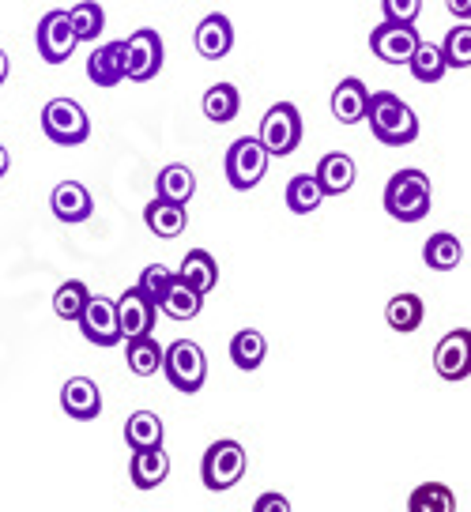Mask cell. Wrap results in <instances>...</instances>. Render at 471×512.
Instances as JSON below:
<instances>
[{
  "mask_svg": "<svg viewBox=\"0 0 471 512\" xmlns=\"http://www.w3.org/2000/svg\"><path fill=\"white\" fill-rule=\"evenodd\" d=\"M366 113H370V91H366V83L347 76L332 91V117L340 125H358V121H366Z\"/></svg>",
  "mask_w": 471,
  "mask_h": 512,
  "instance_id": "cell-17",
  "label": "cell"
},
{
  "mask_svg": "<svg viewBox=\"0 0 471 512\" xmlns=\"http://www.w3.org/2000/svg\"><path fill=\"white\" fill-rule=\"evenodd\" d=\"M407 512H456V497L445 482H423L407 497Z\"/></svg>",
  "mask_w": 471,
  "mask_h": 512,
  "instance_id": "cell-32",
  "label": "cell"
},
{
  "mask_svg": "<svg viewBox=\"0 0 471 512\" xmlns=\"http://www.w3.org/2000/svg\"><path fill=\"white\" fill-rule=\"evenodd\" d=\"M159 309H163L170 320H193V317H200V309H204V294L189 287L185 279H178V283L170 287V294L163 298Z\"/></svg>",
  "mask_w": 471,
  "mask_h": 512,
  "instance_id": "cell-33",
  "label": "cell"
},
{
  "mask_svg": "<svg viewBox=\"0 0 471 512\" xmlns=\"http://www.w3.org/2000/svg\"><path fill=\"white\" fill-rule=\"evenodd\" d=\"M42 132H46L53 144L61 147H80L87 136H91V121L83 113L80 102L72 98H53L42 110Z\"/></svg>",
  "mask_w": 471,
  "mask_h": 512,
  "instance_id": "cell-7",
  "label": "cell"
},
{
  "mask_svg": "<svg viewBox=\"0 0 471 512\" xmlns=\"http://www.w3.org/2000/svg\"><path fill=\"white\" fill-rule=\"evenodd\" d=\"M381 12L389 23H415L423 12V0H381Z\"/></svg>",
  "mask_w": 471,
  "mask_h": 512,
  "instance_id": "cell-38",
  "label": "cell"
},
{
  "mask_svg": "<svg viewBox=\"0 0 471 512\" xmlns=\"http://www.w3.org/2000/svg\"><path fill=\"white\" fill-rule=\"evenodd\" d=\"M163 418L155 415V411H136V415H129V422H125V445L132 448V452H140V448H159L163 445Z\"/></svg>",
  "mask_w": 471,
  "mask_h": 512,
  "instance_id": "cell-28",
  "label": "cell"
},
{
  "mask_svg": "<svg viewBox=\"0 0 471 512\" xmlns=\"http://www.w3.org/2000/svg\"><path fill=\"white\" fill-rule=\"evenodd\" d=\"M163 358H166V347H159V339H151V336L129 339V347H125V362H129V369L136 377L159 373V369H163Z\"/></svg>",
  "mask_w": 471,
  "mask_h": 512,
  "instance_id": "cell-30",
  "label": "cell"
},
{
  "mask_svg": "<svg viewBox=\"0 0 471 512\" xmlns=\"http://www.w3.org/2000/svg\"><path fill=\"white\" fill-rule=\"evenodd\" d=\"M196 53L204 57V61H223L234 46V27H230V19L223 12H212V16H204L196 23Z\"/></svg>",
  "mask_w": 471,
  "mask_h": 512,
  "instance_id": "cell-16",
  "label": "cell"
},
{
  "mask_svg": "<svg viewBox=\"0 0 471 512\" xmlns=\"http://www.w3.org/2000/svg\"><path fill=\"white\" fill-rule=\"evenodd\" d=\"M419 31H415V23H377L374 31H370V49H374L377 61L385 64H407L415 57V49H419Z\"/></svg>",
  "mask_w": 471,
  "mask_h": 512,
  "instance_id": "cell-10",
  "label": "cell"
},
{
  "mask_svg": "<svg viewBox=\"0 0 471 512\" xmlns=\"http://www.w3.org/2000/svg\"><path fill=\"white\" fill-rule=\"evenodd\" d=\"M445 8H449L460 23H468V19H471V0H445Z\"/></svg>",
  "mask_w": 471,
  "mask_h": 512,
  "instance_id": "cell-40",
  "label": "cell"
},
{
  "mask_svg": "<svg viewBox=\"0 0 471 512\" xmlns=\"http://www.w3.org/2000/svg\"><path fill=\"white\" fill-rule=\"evenodd\" d=\"M61 411L76 422H91L102 415V392L91 377H68L61 388Z\"/></svg>",
  "mask_w": 471,
  "mask_h": 512,
  "instance_id": "cell-15",
  "label": "cell"
},
{
  "mask_svg": "<svg viewBox=\"0 0 471 512\" xmlns=\"http://www.w3.org/2000/svg\"><path fill=\"white\" fill-rule=\"evenodd\" d=\"M445 61L449 68H471V23H456L453 31L445 34Z\"/></svg>",
  "mask_w": 471,
  "mask_h": 512,
  "instance_id": "cell-37",
  "label": "cell"
},
{
  "mask_svg": "<svg viewBox=\"0 0 471 512\" xmlns=\"http://www.w3.org/2000/svg\"><path fill=\"white\" fill-rule=\"evenodd\" d=\"M423 260H426V268H434V272H453V268H460V260H464V245H460L456 234L438 230V234H430V241L423 245Z\"/></svg>",
  "mask_w": 471,
  "mask_h": 512,
  "instance_id": "cell-25",
  "label": "cell"
},
{
  "mask_svg": "<svg viewBox=\"0 0 471 512\" xmlns=\"http://www.w3.org/2000/svg\"><path fill=\"white\" fill-rule=\"evenodd\" d=\"M268 358V339L260 336L257 328H242L230 339V362L242 369V373H253V369L264 366Z\"/></svg>",
  "mask_w": 471,
  "mask_h": 512,
  "instance_id": "cell-24",
  "label": "cell"
},
{
  "mask_svg": "<svg viewBox=\"0 0 471 512\" xmlns=\"http://www.w3.org/2000/svg\"><path fill=\"white\" fill-rule=\"evenodd\" d=\"M87 302H91L87 283H80V279H65V283L57 287V294H53V313H57L61 320H76V324H80Z\"/></svg>",
  "mask_w": 471,
  "mask_h": 512,
  "instance_id": "cell-34",
  "label": "cell"
},
{
  "mask_svg": "<svg viewBox=\"0 0 471 512\" xmlns=\"http://www.w3.org/2000/svg\"><path fill=\"white\" fill-rule=\"evenodd\" d=\"M163 373L178 392L196 396V392L204 388V381H208V358H204V351L196 347L193 339H174V343L166 347Z\"/></svg>",
  "mask_w": 471,
  "mask_h": 512,
  "instance_id": "cell-5",
  "label": "cell"
},
{
  "mask_svg": "<svg viewBox=\"0 0 471 512\" xmlns=\"http://www.w3.org/2000/svg\"><path fill=\"white\" fill-rule=\"evenodd\" d=\"M155 317H159V305L147 298L140 287H129L117 298V320H121V336L140 339L155 332Z\"/></svg>",
  "mask_w": 471,
  "mask_h": 512,
  "instance_id": "cell-13",
  "label": "cell"
},
{
  "mask_svg": "<svg viewBox=\"0 0 471 512\" xmlns=\"http://www.w3.org/2000/svg\"><path fill=\"white\" fill-rule=\"evenodd\" d=\"M163 72V38L151 27H140L125 42V76L132 83H147Z\"/></svg>",
  "mask_w": 471,
  "mask_h": 512,
  "instance_id": "cell-9",
  "label": "cell"
},
{
  "mask_svg": "<svg viewBox=\"0 0 471 512\" xmlns=\"http://www.w3.org/2000/svg\"><path fill=\"white\" fill-rule=\"evenodd\" d=\"M178 279H185L200 294H212L215 283H219V264H215V256L208 249H189L178 268Z\"/></svg>",
  "mask_w": 471,
  "mask_h": 512,
  "instance_id": "cell-22",
  "label": "cell"
},
{
  "mask_svg": "<svg viewBox=\"0 0 471 512\" xmlns=\"http://www.w3.org/2000/svg\"><path fill=\"white\" fill-rule=\"evenodd\" d=\"M196 192V174L185 166V162H170L159 170L155 177V196H163V200H174V204H189Z\"/></svg>",
  "mask_w": 471,
  "mask_h": 512,
  "instance_id": "cell-23",
  "label": "cell"
},
{
  "mask_svg": "<svg viewBox=\"0 0 471 512\" xmlns=\"http://www.w3.org/2000/svg\"><path fill=\"white\" fill-rule=\"evenodd\" d=\"M144 223L147 230L155 234V238H178L181 230H185V223H189V211H185V204H174V200H163V196H155L151 204L144 208Z\"/></svg>",
  "mask_w": 471,
  "mask_h": 512,
  "instance_id": "cell-21",
  "label": "cell"
},
{
  "mask_svg": "<svg viewBox=\"0 0 471 512\" xmlns=\"http://www.w3.org/2000/svg\"><path fill=\"white\" fill-rule=\"evenodd\" d=\"M434 369L441 381H464L471 377V332L468 328H453L438 339L434 347Z\"/></svg>",
  "mask_w": 471,
  "mask_h": 512,
  "instance_id": "cell-12",
  "label": "cell"
},
{
  "mask_svg": "<svg viewBox=\"0 0 471 512\" xmlns=\"http://www.w3.org/2000/svg\"><path fill=\"white\" fill-rule=\"evenodd\" d=\"M34 42H38V57L46 64H65L76 53V46H80V38L72 31V19L61 8H53V12H46V16L38 19Z\"/></svg>",
  "mask_w": 471,
  "mask_h": 512,
  "instance_id": "cell-8",
  "label": "cell"
},
{
  "mask_svg": "<svg viewBox=\"0 0 471 512\" xmlns=\"http://www.w3.org/2000/svg\"><path fill=\"white\" fill-rule=\"evenodd\" d=\"M174 283H178V272H170L166 264H147L144 272H140V283H136V287L144 290L155 305H163V298L170 294Z\"/></svg>",
  "mask_w": 471,
  "mask_h": 512,
  "instance_id": "cell-36",
  "label": "cell"
},
{
  "mask_svg": "<svg viewBox=\"0 0 471 512\" xmlns=\"http://www.w3.org/2000/svg\"><path fill=\"white\" fill-rule=\"evenodd\" d=\"M204 117L208 121H215V125H227V121H234L238 117V110H242V95H238V87L234 83H212L208 91H204Z\"/></svg>",
  "mask_w": 471,
  "mask_h": 512,
  "instance_id": "cell-27",
  "label": "cell"
},
{
  "mask_svg": "<svg viewBox=\"0 0 471 512\" xmlns=\"http://www.w3.org/2000/svg\"><path fill=\"white\" fill-rule=\"evenodd\" d=\"M68 19H72V31H76L80 42H95L98 34H102V27H106V12H102L98 0H80V4L68 12Z\"/></svg>",
  "mask_w": 471,
  "mask_h": 512,
  "instance_id": "cell-35",
  "label": "cell"
},
{
  "mask_svg": "<svg viewBox=\"0 0 471 512\" xmlns=\"http://www.w3.org/2000/svg\"><path fill=\"white\" fill-rule=\"evenodd\" d=\"M49 208H53V215L61 223L76 226V223H87L95 215V200H91V192H87L83 181H61L53 189V196H49Z\"/></svg>",
  "mask_w": 471,
  "mask_h": 512,
  "instance_id": "cell-14",
  "label": "cell"
},
{
  "mask_svg": "<svg viewBox=\"0 0 471 512\" xmlns=\"http://www.w3.org/2000/svg\"><path fill=\"white\" fill-rule=\"evenodd\" d=\"M8 166H12V155H8V147L0 144V177L8 174Z\"/></svg>",
  "mask_w": 471,
  "mask_h": 512,
  "instance_id": "cell-41",
  "label": "cell"
},
{
  "mask_svg": "<svg viewBox=\"0 0 471 512\" xmlns=\"http://www.w3.org/2000/svg\"><path fill=\"white\" fill-rule=\"evenodd\" d=\"M287 208L294 211V215H313V211L325 204L328 192L321 189V181H317V174H298L287 181Z\"/></svg>",
  "mask_w": 471,
  "mask_h": 512,
  "instance_id": "cell-26",
  "label": "cell"
},
{
  "mask_svg": "<svg viewBox=\"0 0 471 512\" xmlns=\"http://www.w3.org/2000/svg\"><path fill=\"white\" fill-rule=\"evenodd\" d=\"M423 317H426V305L419 294H396V298L385 305V324H389L392 332H400V336L415 332V328L423 324Z\"/></svg>",
  "mask_w": 471,
  "mask_h": 512,
  "instance_id": "cell-29",
  "label": "cell"
},
{
  "mask_svg": "<svg viewBox=\"0 0 471 512\" xmlns=\"http://www.w3.org/2000/svg\"><path fill=\"white\" fill-rule=\"evenodd\" d=\"M407 72L419 83H441V76L449 72V61H445V49L434 46V42H419L415 57L407 61Z\"/></svg>",
  "mask_w": 471,
  "mask_h": 512,
  "instance_id": "cell-31",
  "label": "cell"
},
{
  "mask_svg": "<svg viewBox=\"0 0 471 512\" xmlns=\"http://www.w3.org/2000/svg\"><path fill=\"white\" fill-rule=\"evenodd\" d=\"M80 332L87 343L95 347H117L121 343V320H117V302L102 298V294H91V302L80 317Z\"/></svg>",
  "mask_w": 471,
  "mask_h": 512,
  "instance_id": "cell-11",
  "label": "cell"
},
{
  "mask_svg": "<svg viewBox=\"0 0 471 512\" xmlns=\"http://www.w3.org/2000/svg\"><path fill=\"white\" fill-rule=\"evenodd\" d=\"M245 467H249L245 448L238 441H230V437H219L215 445H208L204 460H200V479L212 494H227L245 479Z\"/></svg>",
  "mask_w": 471,
  "mask_h": 512,
  "instance_id": "cell-3",
  "label": "cell"
},
{
  "mask_svg": "<svg viewBox=\"0 0 471 512\" xmlns=\"http://www.w3.org/2000/svg\"><path fill=\"white\" fill-rule=\"evenodd\" d=\"M434 208V189L423 170H400L385 185V211L396 223H423Z\"/></svg>",
  "mask_w": 471,
  "mask_h": 512,
  "instance_id": "cell-2",
  "label": "cell"
},
{
  "mask_svg": "<svg viewBox=\"0 0 471 512\" xmlns=\"http://www.w3.org/2000/svg\"><path fill=\"white\" fill-rule=\"evenodd\" d=\"M129 479L136 490H155V486H163L170 479V456H166V448H140V452H132V464H129Z\"/></svg>",
  "mask_w": 471,
  "mask_h": 512,
  "instance_id": "cell-18",
  "label": "cell"
},
{
  "mask_svg": "<svg viewBox=\"0 0 471 512\" xmlns=\"http://www.w3.org/2000/svg\"><path fill=\"white\" fill-rule=\"evenodd\" d=\"M253 512H291V497L268 490V494H260L257 501H253Z\"/></svg>",
  "mask_w": 471,
  "mask_h": 512,
  "instance_id": "cell-39",
  "label": "cell"
},
{
  "mask_svg": "<svg viewBox=\"0 0 471 512\" xmlns=\"http://www.w3.org/2000/svg\"><path fill=\"white\" fill-rule=\"evenodd\" d=\"M268 147L260 144V136H242L227 147V159H223V170H227L230 189L249 192L257 189L264 174H268Z\"/></svg>",
  "mask_w": 471,
  "mask_h": 512,
  "instance_id": "cell-4",
  "label": "cell"
},
{
  "mask_svg": "<svg viewBox=\"0 0 471 512\" xmlns=\"http://www.w3.org/2000/svg\"><path fill=\"white\" fill-rule=\"evenodd\" d=\"M87 80L98 87H117L125 76V42H106L87 57Z\"/></svg>",
  "mask_w": 471,
  "mask_h": 512,
  "instance_id": "cell-19",
  "label": "cell"
},
{
  "mask_svg": "<svg viewBox=\"0 0 471 512\" xmlns=\"http://www.w3.org/2000/svg\"><path fill=\"white\" fill-rule=\"evenodd\" d=\"M317 181H321V189L328 192V196H343V192L355 189V159L351 155H343V151H328L325 159L317 162Z\"/></svg>",
  "mask_w": 471,
  "mask_h": 512,
  "instance_id": "cell-20",
  "label": "cell"
},
{
  "mask_svg": "<svg viewBox=\"0 0 471 512\" xmlns=\"http://www.w3.org/2000/svg\"><path fill=\"white\" fill-rule=\"evenodd\" d=\"M260 144L268 147L272 159H287L302 144V113L294 102H276L260 121Z\"/></svg>",
  "mask_w": 471,
  "mask_h": 512,
  "instance_id": "cell-6",
  "label": "cell"
},
{
  "mask_svg": "<svg viewBox=\"0 0 471 512\" xmlns=\"http://www.w3.org/2000/svg\"><path fill=\"white\" fill-rule=\"evenodd\" d=\"M366 121H370L374 140L385 147H407V144H415V136H419V117H415V110H411L400 95H392V91L370 95Z\"/></svg>",
  "mask_w": 471,
  "mask_h": 512,
  "instance_id": "cell-1",
  "label": "cell"
},
{
  "mask_svg": "<svg viewBox=\"0 0 471 512\" xmlns=\"http://www.w3.org/2000/svg\"><path fill=\"white\" fill-rule=\"evenodd\" d=\"M8 72H12V64H8V53L0 49V83L8 80Z\"/></svg>",
  "mask_w": 471,
  "mask_h": 512,
  "instance_id": "cell-42",
  "label": "cell"
}]
</instances>
